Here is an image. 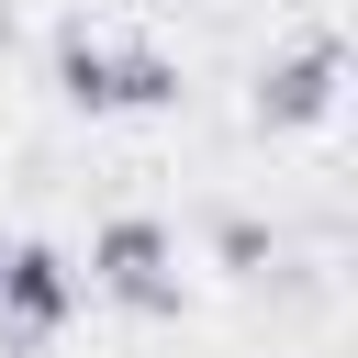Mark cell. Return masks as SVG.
<instances>
[{
    "mask_svg": "<svg viewBox=\"0 0 358 358\" xmlns=\"http://www.w3.org/2000/svg\"><path fill=\"white\" fill-rule=\"evenodd\" d=\"M90 280L123 291V302H168V235H157V224H112V235L90 246Z\"/></svg>",
    "mask_w": 358,
    "mask_h": 358,
    "instance_id": "3957f363",
    "label": "cell"
},
{
    "mask_svg": "<svg viewBox=\"0 0 358 358\" xmlns=\"http://www.w3.org/2000/svg\"><path fill=\"white\" fill-rule=\"evenodd\" d=\"M67 302H78V280H67L45 246H11V257H0V324H11V336H56Z\"/></svg>",
    "mask_w": 358,
    "mask_h": 358,
    "instance_id": "6da1fadb",
    "label": "cell"
},
{
    "mask_svg": "<svg viewBox=\"0 0 358 358\" xmlns=\"http://www.w3.org/2000/svg\"><path fill=\"white\" fill-rule=\"evenodd\" d=\"M67 90L101 101V112H134V101H168V67L157 56H112V45H67Z\"/></svg>",
    "mask_w": 358,
    "mask_h": 358,
    "instance_id": "7a4b0ae2",
    "label": "cell"
}]
</instances>
